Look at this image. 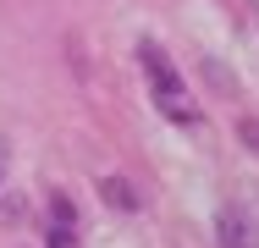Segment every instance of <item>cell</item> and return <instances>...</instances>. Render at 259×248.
Wrapping results in <instances>:
<instances>
[{
	"mask_svg": "<svg viewBox=\"0 0 259 248\" xmlns=\"http://www.w3.org/2000/svg\"><path fill=\"white\" fill-rule=\"evenodd\" d=\"M138 66H144V77H149V94H155V110L165 121H193V99L182 89V72L165 61V50L155 39H138Z\"/></svg>",
	"mask_w": 259,
	"mask_h": 248,
	"instance_id": "obj_1",
	"label": "cell"
},
{
	"mask_svg": "<svg viewBox=\"0 0 259 248\" xmlns=\"http://www.w3.org/2000/svg\"><path fill=\"white\" fill-rule=\"evenodd\" d=\"M100 193H105V204H110V210H121V215L144 210V193H138L127 177H105V182H100Z\"/></svg>",
	"mask_w": 259,
	"mask_h": 248,
	"instance_id": "obj_2",
	"label": "cell"
},
{
	"mask_svg": "<svg viewBox=\"0 0 259 248\" xmlns=\"http://www.w3.org/2000/svg\"><path fill=\"white\" fill-rule=\"evenodd\" d=\"M215 232H221V243H226V248H254V232H248V221H243V210H221V221H215Z\"/></svg>",
	"mask_w": 259,
	"mask_h": 248,
	"instance_id": "obj_3",
	"label": "cell"
},
{
	"mask_svg": "<svg viewBox=\"0 0 259 248\" xmlns=\"http://www.w3.org/2000/svg\"><path fill=\"white\" fill-rule=\"evenodd\" d=\"M22 221V198L17 193H0V226H17Z\"/></svg>",
	"mask_w": 259,
	"mask_h": 248,
	"instance_id": "obj_4",
	"label": "cell"
},
{
	"mask_svg": "<svg viewBox=\"0 0 259 248\" xmlns=\"http://www.w3.org/2000/svg\"><path fill=\"white\" fill-rule=\"evenodd\" d=\"M50 221L55 226H72V198L66 193H50Z\"/></svg>",
	"mask_w": 259,
	"mask_h": 248,
	"instance_id": "obj_5",
	"label": "cell"
},
{
	"mask_svg": "<svg viewBox=\"0 0 259 248\" xmlns=\"http://www.w3.org/2000/svg\"><path fill=\"white\" fill-rule=\"evenodd\" d=\"M45 243H50V248H77V232H72V226H55V221H50Z\"/></svg>",
	"mask_w": 259,
	"mask_h": 248,
	"instance_id": "obj_6",
	"label": "cell"
},
{
	"mask_svg": "<svg viewBox=\"0 0 259 248\" xmlns=\"http://www.w3.org/2000/svg\"><path fill=\"white\" fill-rule=\"evenodd\" d=\"M0 166H6V149H0Z\"/></svg>",
	"mask_w": 259,
	"mask_h": 248,
	"instance_id": "obj_7",
	"label": "cell"
}]
</instances>
